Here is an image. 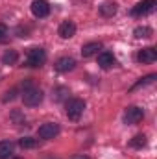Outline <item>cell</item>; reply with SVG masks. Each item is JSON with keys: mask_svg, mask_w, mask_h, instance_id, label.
I'll return each mask as SVG.
<instances>
[{"mask_svg": "<svg viewBox=\"0 0 157 159\" xmlns=\"http://www.w3.org/2000/svg\"><path fill=\"white\" fill-rule=\"evenodd\" d=\"M15 159H20V157H15Z\"/></svg>", "mask_w": 157, "mask_h": 159, "instance_id": "21", "label": "cell"}, {"mask_svg": "<svg viewBox=\"0 0 157 159\" xmlns=\"http://www.w3.org/2000/svg\"><path fill=\"white\" fill-rule=\"evenodd\" d=\"M22 102H24V106H28V107L39 106L41 102H43V91H41V89H34V87L26 89L24 94H22Z\"/></svg>", "mask_w": 157, "mask_h": 159, "instance_id": "2", "label": "cell"}, {"mask_svg": "<svg viewBox=\"0 0 157 159\" xmlns=\"http://www.w3.org/2000/svg\"><path fill=\"white\" fill-rule=\"evenodd\" d=\"M137 59L141 63H154L157 59V50L155 48H142L137 56Z\"/></svg>", "mask_w": 157, "mask_h": 159, "instance_id": "10", "label": "cell"}, {"mask_svg": "<svg viewBox=\"0 0 157 159\" xmlns=\"http://www.w3.org/2000/svg\"><path fill=\"white\" fill-rule=\"evenodd\" d=\"M113 63H115V57H113L111 52H102V54H98V65H100L102 69H109Z\"/></svg>", "mask_w": 157, "mask_h": 159, "instance_id": "12", "label": "cell"}, {"mask_svg": "<svg viewBox=\"0 0 157 159\" xmlns=\"http://www.w3.org/2000/svg\"><path fill=\"white\" fill-rule=\"evenodd\" d=\"M98 50H102V43H98V41L87 43V44L81 46V56H83V57H91V56L98 54Z\"/></svg>", "mask_w": 157, "mask_h": 159, "instance_id": "11", "label": "cell"}, {"mask_svg": "<svg viewBox=\"0 0 157 159\" xmlns=\"http://www.w3.org/2000/svg\"><path fill=\"white\" fill-rule=\"evenodd\" d=\"M46 61V52L43 48H30L26 56V63L30 67H41Z\"/></svg>", "mask_w": 157, "mask_h": 159, "instance_id": "3", "label": "cell"}, {"mask_svg": "<svg viewBox=\"0 0 157 159\" xmlns=\"http://www.w3.org/2000/svg\"><path fill=\"white\" fill-rule=\"evenodd\" d=\"M118 6L117 2H104L102 6H100V13L104 15V17H113L115 13H117Z\"/></svg>", "mask_w": 157, "mask_h": 159, "instance_id": "13", "label": "cell"}, {"mask_svg": "<svg viewBox=\"0 0 157 159\" xmlns=\"http://www.w3.org/2000/svg\"><path fill=\"white\" fill-rule=\"evenodd\" d=\"M146 143H148V141H146V135H135L129 144H131L133 148H142V146H146Z\"/></svg>", "mask_w": 157, "mask_h": 159, "instance_id": "18", "label": "cell"}, {"mask_svg": "<svg viewBox=\"0 0 157 159\" xmlns=\"http://www.w3.org/2000/svg\"><path fill=\"white\" fill-rule=\"evenodd\" d=\"M85 109V102L81 98H72L67 102V117L70 120H79V117L83 115Z\"/></svg>", "mask_w": 157, "mask_h": 159, "instance_id": "1", "label": "cell"}, {"mask_svg": "<svg viewBox=\"0 0 157 159\" xmlns=\"http://www.w3.org/2000/svg\"><path fill=\"white\" fill-rule=\"evenodd\" d=\"M17 59H19V54H17L15 50H7V52L4 54V57H2L4 65H15V63H17Z\"/></svg>", "mask_w": 157, "mask_h": 159, "instance_id": "16", "label": "cell"}, {"mask_svg": "<svg viewBox=\"0 0 157 159\" xmlns=\"http://www.w3.org/2000/svg\"><path fill=\"white\" fill-rule=\"evenodd\" d=\"M74 65H76V61H74L72 57H69V56H67V57H59V59L56 61V65H54V67H56V70H57V72H69V70H72V69H74Z\"/></svg>", "mask_w": 157, "mask_h": 159, "instance_id": "9", "label": "cell"}, {"mask_svg": "<svg viewBox=\"0 0 157 159\" xmlns=\"http://www.w3.org/2000/svg\"><path fill=\"white\" fill-rule=\"evenodd\" d=\"M11 152H13V144H11L9 141H2V143H0V159L9 157Z\"/></svg>", "mask_w": 157, "mask_h": 159, "instance_id": "15", "label": "cell"}, {"mask_svg": "<svg viewBox=\"0 0 157 159\" xmlns=\"http://www.w3.org/2000/svg\"><path fill=\"white\" fill-rule=\"evenodd\" d=\"M32 13L35 15V17H48V13H50V6H48V2H44V0H34L32 2Z\"/></svg>", "mask_w": 157, "mask_h": 159, "instance_id": "6", "label": "cell"}, {"mask_svg": "<svg viewBox=\"0 0 157 159\" xmlns=\"http://www.w3.org/2000/svg\"><path fill=\"white\" fill-rule=\"evenodd\" d=\"M142 117H144L142 109H141V107H135V106L128 107L126 113H124V120H126V124H137V122L142 120Z\"/></svg>", "mask_w": 157, "mask_h": 159, "instance_id": "5", "label": "cell"}, {"mask_svg": "<svg viewBox=\"0 0 157 159\" xmlns=\"http://www.w3.org/2000/svg\"><path fill=\"white\" fill-rule=\"evenodd\" d=\"M57 133H59V126L56 122H46V124H43L37 129V135L41 139H54Z\"/></svg>", "mask_w": 157, "mask_h": 159, "instance_id": "4", "label": "cell"}, {"mask_svg": "<svg viewBox=\"0 0 157 159\" xmlns=\"http://www.w3.org/2000/svg\"><path fill=\"white\" fill-rule=\"evenodd\" d=\"M72 159H89L87 156H76V157H72Z\"/></svg>", "mask_w": 157, "mask_h": 159, "instance_id": "20", "label": "cell"}, {"mask_svg": "<svg viewBox=\"0 0 157 159\" xmlns=\"http://www.w3.org/2000/svg\"><path fill=\"white\" fill-rule=\"evenodd\" d=\"M19 146H20V148H26V150H28V148H35V146H37V141H35L34 137H22V139L19 141Z\"/></svg>", "mask_w": 157, "mask_h": 159, "instance_id": "17", "label": "cell"}, {"mask_svg": "<svg viewBox=\"0 0 157 159\" xmlns=\"http://www.w3.org/2000/svg\"><path fill=\"white\" fill-rule=\"evenodd\" d=\"M133 35H135L137 39H148V37L152 35V28H148V26H139V28H135Z\"/></svg>", "mask_w": 157, "mask_h": 159, "instance_id": "14", "label": "cell"}, {"mask_svg": "<svg viewBox=\"0 0 157 159\" xmlns=\"http://www.w3.org/2000/svg\"><path fill=\"white\" fill-rule=\"evenodd\" d=\"M59 35L63 37V39H70V37H74V34H76V24L72 22V20H65V22H61L59 24Z\"/></svg>", "mask_w": 157, "mask_h": 159, "instance_id": "8", "label": "cell"}, {"mask_svg": "<svg viewBox=\"0 0 157 159\" xmlns=\"http://www.w3.org/2000/svg\"><path fill=\"white\" fill-rule=\"evenodd\" d=\"M6 35H7V26H6V24H2V22H0V39H4V37H6Z\"/></svg>", "mask_w": 157, "mask_h": 159, "instance_id": "19", "label": "cell"}, {"mask_svg": "<svg viewBox=\"0 0 157 159\" xmlns=\"http://www.w3.org/2000/svg\"><path fill=\"white\" fill-rule=\"evenodd\" d=\"M155 2L157 0H142V2H139V4L131 9V13H133V15H146V13H150V11L155 7Z\"/></svg>", "mask_w": 157, "mask_h": 159, "instance_id": "7", "label": "cell"}]
</instances>
